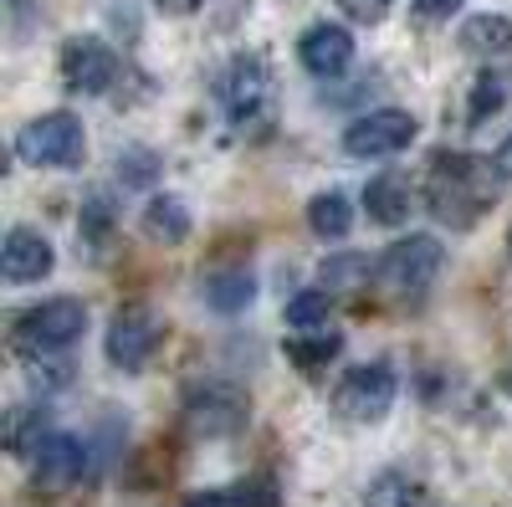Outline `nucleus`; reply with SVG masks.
I'll return each instance as SVG.
<instances>
[{"instance_id": "6", "label": "nucleus", "mask_w": 512, "mask_h": 507, "mask_svg": "<svg viewBox=\"0 0 512 507\" xmlns=\"http://www.w3.org/2000/svg\"><path fill=\"white\" fill-rule=\"evenodd\" d=\"M441 262H446V246L436 236H405L374 262V272H379L384 287H395V292H425L436 282Z\"/></svg>"}, {"instance_id": "1", "label": "nucleus", "mask_w": 512, "mask_h": 507, "mask_svg": "<svg viewBox=\"0 0 512 507\" xmlns=\"http://www.w3.org/2000/svg\"><path fill=\"white\" fill-rule=\"evenodd\" d=\"M497 175L502 169L472 159V154H451L436 164L431 175V210L436 221H451V226H472L482 210L497 200Z\"/></svg>"}, {"instance_id": "13", "label": "nucleus", "mask_w": 512, "mask_h": 507, "mask_svg": "<svg viewBox=\"0 0 512 507\" xmlns=\"http://www.w3.org/2000/svg\"><path fill=\"white\" fill-rule=\"evenodd\" d=\"M190 431H200V436H226V431H236L241 420H246V405L231 395V390H200V395H190Z\"/></svg>"}, {"instance_id": "29", "label": "nucleus", "mask_w": 512, "mask_h": 507, "mask_svg": "<svg viewBox=\"0 0 512 507\" xmlns=\"http://www.w3.org/2000/svg\"><path fill=\"white\" fill-rule=\"evenodd\" d=\"M497 169H502V175H512V134H507L502 149H497Z\"/></svg>"}, {"instance_id": "19", "label": "nucleus", "mask_w": 512, "mask_h": 507, "mask_svg": "<svg viewBox=\"0 0 512 507\" xmlns=\"http://www.w3.org/2000/svg\"><path fill=\"white\" fill-rule=\"evenodd\" d=\"M461 47L466 52H507L512 47V21L507 16H472L461 26Z\"/></svg>"}, {"instance_id": "14", "label": "nucleus", "mask_w": 512, "mask_h": 507, "mask_svg": "<svg viewBox=\"0 0 512 507\" xmlns=\"http://www.w3.org/2000/svg\"><path fill=\"white\" fill-rule=\"evenodd\" d=\"M410 205H415V195H410L405 175H374L369 190H364V210H369V221H379V226H405Z\"/></svg>"}, {"instance_id": "11", "label": "nucleus", "mask_w": 512, "mask_h": 507, "mask_svg": "<svg viewBox=\"0 0 512 507\" xmlns=\"http://www.w3.org/2000/svg\"><path fill=\"white\" fill-rule=\"evenodd\" d=\"M297 57H303V67L313 77H338L354 62V36H349V26L318 21V26L303 31V41H297Z\"/></svg>"}, {"instance_id": "3", "label": "nucleus", "mask_w": 512, "mask_h": 507, "mask_svg": "<svg viewBox=\"0 0 512 507\" xmlns=\"http://www.w3.org/2000/svg\"><path fill=\"white\" fill-rule=\"evenodd\" d=\"M88 154V134H82L77 113H47L31 118L16 134V159L21 164H41V169H72Z\"/></svg>"}, {"instance_id": "15", "label": "nucleus", "mask_w": 512, "mask_h": 507, "mask_svg": "<svg viewBox=\"0 0 512 507\" xmlns=\"http://www.w3.org/2000/svg\"><path fill=\"white\" fill-rule=\"evenodd\" d=\"M144 236L159 241V246H180L190 236V210L180 195H154L144 205Z\"/></svg>"}, {"instance_id": "24", "label": "nucleus", "mask_w": 512, "mask_h": 507, "mask_svg": "<svg viewBox=\"0 0 512 507\" xmlns=\"http://www.w3.org/2000/svg\"><path fill=\"white\" fill-rule=\"evenodd\" d=\"M118 180H123V185H149V180H154V154L134 149L128 159H118Z\"/></svg>"}, {"instance_id": "7", "label": "nucleus", "mask_w": 512, "mask_h": 507, "mask_svg": "<svg viewBox=\"0 0 512 507\" xmlns=\"http://www.w3.org/2000/svg\"><path fill=\"white\" fill-rule=\"evenodd\" d=\"M159 338H164V318L149 313V308H123L113 323H108V359L118 369H144L149 354L159 349Z\"/></svg>"}, {"instance_id": "21", "label": "nucleus", "mask_w": 512, "mask_h": 507, "mask_svg": "<svg viewBox=\"0 0 512 507\" xmlns=\"http://www.w3.org/2000/svg\"><path fill=\"white\" fill-rule=\"evenodd\" d=\"M338 344H344V338H338V333H323V338H297V344L287 349L297 364H303V369H318V364H328L333 354H338Z\"/></svg>"}, {"instance_id": "8", "label": "nucleus", "mask_w": 512, "mask_h": 507, "mask_svg": "<svg viewBox=\"0 0 512 507\" xmlns=\"http://www.w3.org/2000/svg\"><path fill=\"white\" fill-rule=\"evenodd\" d=\"M113 77H118V57L103 47L98 36H72L62 47V82L72 93H82V98L108 93Z\"/></svg>"}, {"instance_id": "22", "label": "nucleus", "mask_w": 512, "mask_h": 507, "mask_svg": "<svg viewBox=\"0 0 512 507\" xmlns=\"http://www.w3.org/2000/svg\"><path fill=\"white\" fill-rule=\"evenodd\" d=\"M507 103V88H502V82L487 72V77H477V93H472V123H487L497 108Z\"/></svg>"}, {"instance_id": "18", "label": "nucleus", "mask_w": 512, "mask_h": 507, "mask_svg": "<svg viewBox=\"0 0 512 507\" xmlns=\"http://www.w3.org/2000/svg\"><path fill=\"white\" fill-rule=\"evenodd\" d=\"M364 507H425V487L405 472H384L364 492Z\"/></svg>"}, {"instance_id": "4", "label": "nucleus", "mask_w": 512, "mask_h": 507, "mask_svg": "<svg viewBox=\"0 0 512 507\" xmlns=\"http://www.w3.org/2000/svg\"><path fill=\"white\" fill-rule=\"evenodd\" d=\"M395 395H400V379H395L390 364H359V369H349V374L333 385V410L344 415V420H359V426H369V420L390 415Z\"/></svg>"}, {"instance_id": "16", "label": "nucleus", "mask_w": 512, "mask_h": 507, "mask_svg": "<svg viewBox=\"0 0 512 507\" xmlns=\"http://www.w3.org/2000/svg\"><path fill=\"white\" fill-rule=\"evenodd\" d=\"M251 298H256V277L246 267H221L216 277L205 282V303L216 313H241Z\"/></svg>"}, {"instance_id": "9", "label": "nucleus", "mask_w": 512, "mask_h": 507, "mask_svg": "<svg viewBox=\"0 0 512 507\" xmlns=\"http://www.w3.org/2000/svg\"><path fill=\"white\" fill-rule=\"evenodd\" d=\"M82 467H88V451H82V441L72 431H47L36 441L31 451V482L36 487H72L82 477Z\"/></svg>"}, {"instance_id": "12", "label": "nucleus", "mask_w": 512, "mask_h": 507, "mask_svg": "<svg viewBox=\"0 0 512 507\" xmlns=\"http://www.w3.org/2000/svg\"><path fill=\"white\" fill-rule=\"evenodd\" d=\"M0 267H6V282L11 287H26V282H41V277L57 267V251H52V241L41 236V231L16 226L6 236V251H0Z\"/></svg>"}, {"instance_id": "20", "label": "nucleus", "mask_w": 512, "mask_h": 507, "mask_svg": "<svg viewBox=\"0 0 512 507\" xmlns=\"http://www.w3.org/2000/svg\"><path fill=\"white\" fill-rule=\"evenodd\" d=\"M328 313H333V292L328 287H308V292H297V298L287 303V323L292 328H318Z\"/></svg>"}, {"instance_id": "30", "label": "nucleus", "mask_w": 512, "mask_h": 507, "mask_svg": "<svg viewBox=\"0 0 512 507\" xmlns=\"http://www.w3.org/2000/svg\"><path fill=\"white\" fill-rule=\"evenodd\" d=\"M507 257H512V231H507Z\"/></svg>"}, {"instance_id": "25", "label": "nucleus", "mask_w": 512, "mask_h": 507, "mask_svg": "<svg viewBox=\"0 0 512 507\" xmlns=\"http://www.w3.org/2000/svg\"><path fill=\"white\" fill-rule=\"evenodd\" d=\"M410 6H415L420 21H451V16L466 6V0H410Z\"/></svg>"}, {"instance_id": "26", "label": "nucleus", "mask_w": 512, "mask_h": 507, "mask_svg": "<svg viewBox=\"0 0 512 507\" xmlns=\"http://www.w3.org/2000/svg\"><path fill=\"white\" fill-rule=\"evenodd\" d=\"M338 6H344V11L354 16V21H364V26H369V21H379L384 11H390L395 0H338Z\"/></svg>"}, {"instance_id": "5", "label": "nucleus", "mask_w": 512, "mask_h": 507, "mask_svg": "<svg viewBox=\"0 0 512 507\" xmlns=\"http://www.w3.org/2000/svg\"><path fill=\"white\" fill-rule=\"evenodd\" d=\"M415 134H420V123L405 108H374L344 129V154L349 159H390V154L410 149Z\"/></svg>"}, {"instance_id": "27", "label": "nucleus", "mask_w": 512, "mask_h": 507, "mask_svg": "<svg viewBox=\"0 0 512 507\" xmlns=\"http://www.w3.org/2000/svg\"><path fill=\"white\" fill-rule=\"evenodd\" d=\"M185 507H241V497H236V487H226V492H195V497H185Z\"/></svg>"}, {"instance_id": "23", "label": "nucleus", "mask_w": 512, "mask_h": 507, "mask_svg": "<svg viewBox=\"0 0 512 507\" xmlns=\"http://www.w3.org/2000/svg\"><path fill=\"white\" fill-rule=\"evenodd\" d=\"M369 272V257H333V262H323V287L333 292V287H349V282H359Z\"/></svg>"}, {"instance_id": "17", "label": "nucleus", "mask_w": 512, "mask_h": 507, "mask_svg": "<svg viewBox=\"0 0 512 507\" xmlns=\"http://www.w3.org/2000/svg\"><path fill=\"white\" fill-rule=\"evenodd\" d=\"M349 221H354V210H349V200L338 195V190H323V195L308 200V226H313V236L338 241V236L349 231Z\"/></svg>"}, {"instance_id": "2", "label": "nucleus", "mask_w": 512, "mask_h": 507, "mask_svg": "<svg viewBox=\"0 0 512 507\" xmlns=\"http://www.w3.org/2000/svg\"><path fill=\"white\" fill-rule=\"evenodd\" d=\"M88 333V308H82L77 298H52L41 308H26L11 328V349L26 354V359H47V354H62L72 349L77 338Z\"/></svg>"}, {"instance_id": "10", "label": "nucleus", "mask_w": 512, "mask_h": 507, "mask_svg": "<svg viewBox=\"0 0 512 507\" xmlns=\"http://www.w3.org/2000/svg\"><path fill=\"white\" fill-rule=\"evenodd\" d=\"M267 67L256 62V57H236L231 67H226V77H221V108H226V118L231 123H251L256 113L267 108Z\"/></svg>"}, {"instance_id": "28", "label": "nucleus", "mask_w": 512, "mask_h": 507, "mask_svg": "<svg viewBox=\"0 0 512 507\" xmlns=\"http://www.w3.org/2000/svg\"><path fill=\"white\" fill-rule=\"evenodd\" d=\"M154 6L164 11V16H190V11H200L205 0H154Z\"/></svg>"}]
</instances>
